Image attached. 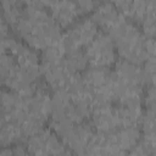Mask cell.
I'll list each match as a JSON object with an SVG mask.
<instances>
[{
  "label": "cell",
  "mask_w": 156,
  "mask_h": 156,
  "mask_svg": "<svg viewBox=\"0 0 156 156\" xmlns=\"http://www.w3.org/2000/svg\"><path fill=\"white\" fill-rule=\"evenodd\" d=\"M108 34L113 38L121 58L134 65H139L146 60V38L133 22L124 18Z\"/></svg>",
  "instance_id": "7a4b0ae2"
},
{
  "label": "cell",
  "mask_w": 156,
  "mask_h": 156,
  "mask_svg": "<svg viewBox=\"0 0 156 156\" xmlns=\"http://www.w3.org/2000/svg\"><path fill=\"white\" fill-rule=\"evenodd\" d=\"M98 33V24L93 18H83L78 21L62 37L66 52L82 50L83 46H88Z\"/></svg>",
  "instance_id": "5b68a950"
},
{
  "label": "cell",
  "mask_w": 156,
  "mask_h": 156,
  "mask_svg": "<svg viewBox=\"0 0 156 156\" xmlns=\"http://www.w3.org/2000/svg\"><path fill=\"white\" fill-rule=\"evenodd\" d=\"M94 22L102 28V30H107L108 33L115 29L123 20V15L116 7L115 4L110 2H100L94 10L93 17Z\"/></svg>",
  "instance_id": "8992f818"
},
{
  "label": "cell",
  "mask_w": 156,
  "mask_h": 156,
  "mask_svg": "<svg viewBox=\"0 0 156 156\" xmlns=\"http://www.w3.org/2000/svg\"><path fill=\"white\" fill-rule=\"evenodd\" d=\"M91 68H106L115 62V48L108 34L99 32L84 50Z\"/></svg>",
  "instance_id": "277c9868"
},
{
  "label": "cell",
  "mask_w": 156,
  "mask_h": 156,
  "mask_svg": "<svg viewBox=\"0 0 156 156\" xmlns=\"http://www.w3.org/2000/svg\"><path fill=\"white\" fill-rule=\"evenodd\" d=\"M13 30L34 49H46L60 41L58 24L44 2H23L21 15L11 26Z\"/></svg>",
  "instance_id": "6da1fadb"
},
{
  "label": "cell",
  "mask_w": 156,
  "mask_h": 156,
  "mask_svg": "<svg viewBox=\"0 0 156 156\" xmlns=\"http://www.w3.org/2000/svg\"><path fill=\"white\" fill-rule=\"evenodd\" d=\"M44 5L50 9L51 16L61 27L69 26L82 12L78 2H44Z\"/></svg>",
  "instance_id": "52a82bcc"
},
{
  "label": "cell",
  "mask_w": 156,
  "mask_h": 156,
  "mask_svg": "<svg viewBox=\"0 0 156 156\" xmlns=\"http://www.w3.org/2000/svg\"><path fill=\"white\" fill-rule=\"evenodd\" d=\"M27 151L30 156H67L65 145L49 129H40L27 139Z\"/></svg>",
  "instance_id": "3957f363"
},
{
  "label": "cell",
  "mask_w": 156,
  "mask_h": 156,
  "mask_svg": "<svg viewBox=\"0 0 156 156\" xmlns=\"http://www.w3.org/2000/svg\"><path fill=\"white\" fill-rule=\"evenodd\" d=\"M1 156H30L26 147L15 145L12 147H4Z\"/></svg>",
  "instance_id": "ba28073f"
}]
</instances>
